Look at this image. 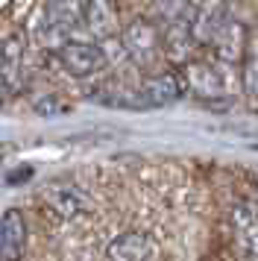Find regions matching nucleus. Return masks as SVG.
Wrapping results in <instances>:
<instances>
[{"instance_id": "4468645a", "label": "nucleus", "mask_w": 258, "mask_h": 261, "mask_svg": "<svg viewBox=\"0 0 258 261\" xmlns=\"http://www.w3.org/2000/svg\"><path fill=\"white\" fill-rule=\"evenodd\" d=\"M241 88L249 106L258 109V47H246V56L241 62Z\"/></svg>"}, {"instance_id": "20e7f679", "label": "nucleus", "mask_w": 258, "mask_h": 261, "mask_svg": "<svg viewBox=\"0 0 258 261\" xmlns=\"http://www.w3.org/2000/svg\"><path fill=\"white\" fill-rule=\"evenodd\" d=\"M0 85L9 94L27 88V41L21 33H12L0 44Z\"/></svg>"}, {"instance_id": "f257e3e1", "label": "nucleus", "mask_w": 258, "mask_h": 261, "mask_svg": "<svg viewBox=\"0 0 258 261\" xmlns=\"http://www.w3.org/2000/svg\"><path fill=\"white\" fill-rule=\"evenodd\" d=\"M56 62L62 65V71L70 73L73 80H88V76H97V73L106 71L109 65V56L100 44L94 41H65L56 47Z\"/></svg>"}, {"instance_id": "6e6552de", "label": "nucleus", "mask_w": 258, "mask_h": 261, "mask_svg": "<svg viewBox=\"0 0 258 261\" xmlns=\"http://www.w3.org/2000/svg\"><path fill=\"white\" fill-rule=\"evenodd\" d=\"M109 261H159V247L144 232H123L106 247Z\"/></svg>"}, {"instance_id": "9d476101", "label": "nucleus", "mask_w": 258, "mask_h": 261, "mask_svg": "<svg viewBox=\"0 0 258 261\" xmlns=\"http://www.w3.org/2000/svg\"><path fill=\"white\" fill-rule=\"evenodd\" d=\"M199 47L197 36H194V30H191V21H188L185 15H179L176 21L164 27V56L176 65H182V62H191V53Z\"/></svg>"}, {"instance_id": "2eb2a0df", "label": "nucleus", "mask_w": 258, "mask_h": 261, "mask_svg": "<svg viewBox=\"0 0 258 261\" xmlns=\"http://www.w3.org/2000/svg\"><path fill=\"white\" fill-rule=\"evenodd\" d=\"M33 109L44 118H53V115H65L68 112V103H62L56 94H38L33 100Z\"/></svg>"}, {"instance_id": "9b49d317", "label": "nucleus", "mask_w": 258, "mask_h": 261, "mask_svg": "<svg viewBox=\"0 0 258 261\" xmlns=\"http://www.w3.org/2000/svg\"><path fill=\"white\" fill-rule=\"evenodd\" d=\"M82 27L94 38H112L117 33V27H120V15H117L115 0H85Z\"/></svg>"}, {"instance_id": "ddd939ff", "label": "nucleus", "mask_w": 258, "mask_h": 261, "mask_svg": "<svg viewBox=\"0 0 258 261\" xmlns=\"http://www.w3.org/2000/svg\"><path fill=\"white\" fill-rule=\"evenodd\" d=\"M232 229H235L238 244L244 247V252L258 261V212L252 205H235L232 208Z\"/></svg>"}, {"instance_id": "f3484780", "label": "nucleus", "mask_w": 258, "mask_h": 261, "mask_svg": "<svg viewBox=\"0 0 258 261\" xmlns=\"http://www.w3.org/2000/svg\"><path fill=\"white\" fill-rule=\"evenodd\" d=\"M3 94H6V91H3V85H0V106H3Z\"/></svg>"}, {"instance_id": "1a4fd4ad", "label": "nucleus", "mask_w": 258, "mask_h": 261, "mask_svg": "<svg viewBox=\"0 0 258 261\" xmlns=\"http://www.w3.org/2000/svg\"><path fill=\"white\" fill-rule=\"evenodd\" d=\"M41 202L59 217H76L88 208V200L80 188H73L68 182H47L41 188Z\"/></svg>"}, {"instance_id": "0eeeda50", "label": "nucleus", "mask_w": 258, "mask_h": 261, "mask_svg": "<svg viewBox=\"0 0 258 261\" xmlns=\"http://www.w3.org/2000/svg\"><path fill=\"white\" fill-rule=\"evenodd\" d=\"M27 252V220L21 208L0 214V261H21Z\"/></svg>"}, {"instance_id": "f03ea898", "label": "nucleus", "mask_w": 258, "mask_h": 261, "mask_svg": "<svg viewBox=\"0 0 258 261\" xmlns=\"http://www.w3.org/2000/svg\"><path fill=\"white\" fill-rule=\"evenodd\" d=\"M120 41L138 68H150L164 56V33H159V27H152L150 21H132L120 33Z\"/></svg>"}, {"instance_id": "7ed1b4c3", "label": "nucleus", "mask_w": 258, "mask_h": 261, "mask_svg": "<svg viewBox=\"0 0 258 261\" xmlns=\"http://www.w3.org/2000/svg\"><path fill=\"white\" fill-rule=\"evenodd\" d=\"M188 91L185 73H179L176 68H164V71L150 73L138 91V103L144 109H159V106H173L179 103Z\"/></svg>"}, {"instance_id": "39448f33", "label": "nucleus", "mask_w": 258, "mask_h": 261, "mask_svg": "<svg viewBox=\"0 0 258 261\" xmlns=\"http://www.w3.org/2000/svg\"><path fill=\"white\" fill-rule=\"evenodd\" d=\"M226 71L229 65H223L211 56V62H188L185 65V80H188V91H194L202 100L211 97H226Z\"/></svg>"}, {"instance_id": "f8f14e48", "label": "nucleus", "mask_w": 258, "mask_h": 261, "mask_svg": "<svg viewBox=\"0 0 258 261\" xmlns=\"http://www.w3.org/2000/svg\"><path fill=\"white\" fill-rule=\"evenodd\" d=\"M85 15V0H50L44 9V24L53 33H70L82 27Z\"/></svg>"}, {"instance_id": "423d86ee", "label": "nucleus", "mask_w": 258, "mask_h": 261, "mask_svg": "<svg viewBox=\"0 0 258 261\" xmlns=\"http://www.w3.org/2000/svg\"><path fill=\"white\" fill-rule=\"evenodd\" d=\"M246 47H249V41H246V30L244 24H238L232 18H226L223 27L217 30V36L211 38V56L223 65H241L246 56Z\"/></svg>"}, {"instance_id": "dca6fc26", "label": "nucleus", "mask_w": 258, "mask_h": 261, "mask_svg": "<svg viewBox=\"0 0 258 261\" xmlns=\"http://www.w3.org/2000/svg\"><path fill=\"white\" fill-rule=\"evenodd\" d=\"M152 3H156L159 15L170 24V21H176L179 15H185V9H188V3H191V0H152Z\"/></svg>"}]
</instances>
